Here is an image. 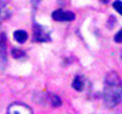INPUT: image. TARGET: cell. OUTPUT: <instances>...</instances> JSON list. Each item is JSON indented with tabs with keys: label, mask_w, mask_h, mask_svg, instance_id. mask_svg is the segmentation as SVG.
<instances>
[{
	"label": "cell",
	"mask_w": 122,
	"mask_h": 114,
	"mask_svg": "<svg viewBox=\"0 0 122 114\" xmlns=\"http://www.w3.org/2000/svg\"><path fill=\"white\" fill-rule=\"evenodd\" d=\"M115 23H116V20H115L113 17H111V19H109V26H108V27H112V26H115Z\"/></svg>",
	"instance_id": "cell-12"
},
{
	"label": "cell",
	"mask_w": 122,
	"mask_h": 114,
	"mask_svg": "<svg viewBox=\"0 0 122 114\" xmlns=\"http://www.w3.org/2000/svg\"><path fill=\"white\" fill-rule=\"evenodd\" d=\"M13 37H15V40L17 43H25L27 40V33L25 30H16L15 34H13Z\"/></svg>",
	"instance_id": "cell-6"
},
{
	"label": "cell",
	"mask_w": 122,
	"mask_h": 114,
	"mask_svg": "<svg viewBox=\"0 0 122 114\" xmlns=\"http://www.w3.org/2000/svg\"><path fill=\"white\" fill-rule=\"evenodd\" d=\"M6 36L5 34H0V69H3L6 64Z\"/></svg>",
	"instance_id": "cell-4"
},
{
	"label": "cell",
	"mask_w": 122,
	"mask_h": 114,
	"mask_svg": "<svg viewBox=\"0 0 122 114\" xmlns=\"http://www.w3.org/2000/svg\"><path fill=\"white\" fill-rule=\"evenodd\" d=\"M115 41H116V43H122V29L115 34Z\"/></svg>",
	"instance_id": "cell-10"
},
{
	"label": "cell",
	"mask_w": 122,
	"mask_h": 114,
	"mask_svg": "<svg viewBox=\"0 0 122 114\" xmlns=\"http://www.w3.org/2000/svg\"><path fill=\"white\" fill-rule=\"evenodd\" d=\"M52 101H53V105H55V107H59V105H60V100H59L57 97H52Z\"/></svg>",
	"instance_id": "cell-11"
},
{
	"label": "cell",
	"mask_w": 122,
	"mask_h": 114,
	"mask_svg": "<svg viewBox=\"0 0 122 114\" xmlns=\"http://www.w3.org/2000/svg\"><path fill=\"white\" fill-rule=\"evenodd\" d=\"M52 19L56 22H72L75 20V14L72 12H65V10H55L52 13Z\"/></svg>",
	"instance_id": "cell-2"
},
{
	"label": "cell",
	"mask_w": 122,
	"mask_h": 114,
	"mask_svg": "<svg viewBox=\"0 0 122 114\" xmlns=\"http://www.w3.org/2000/svg\"><path fill=\"white\" fill-rule=\"evenodd\" d=\"M12 56L15 57V59H23V57H25V53H23L22 50L13 48V50H12Z\"/></svg>",
	"instance_id": "cell-8"
},
{
	"label": "cell",
	"mask_w": 122,
	"mask_h": 114,
	"mask_svg": "<svg viewBox=\"0 0 122 114\" xmlns=\"http://www.w3.org/2000/svg\"><path fill=\"white\" fill-rule=\"evenodd\" d=\"M122 97V81L118 73L111 71L105 79V90H103V101L106 107H115Z\"/></svg>",
	"instance_id": "cell-1"
},
{
	"label": "cell",
	"mask_w": 122,
	"mask_h": 114,
	"mask_svg": "<svg viewBox=\"0 0 122 114\" xmlns=\"http://www.w3.org/2000/svg\"><path fill=\"white\" fill-rule=\"evenodd\" d=\"M72 87L75 88V90H78V91H81L82 88H83V77H75V80H73V83H72Z\"/></svg>",
	"instance_id": "cell-7"
},
{
	"label": "cell",
	"mask_w": 122,
	"mask_h": 114,
	"mask_svg": "<svg viewBox=\"0 0 122 114\" xmlns=\"http://www.w3.org/2000/svg\"><path fill=\"white\" fill-rule=\"evenodd\" d=\"M7 111H9V113H22V111H25V113H32V110H30L27 105H25V104H19V103L12 104V105L7 108Z\"/></svg>",
	"instance_id": "cell-5"
},
{
	"label": "cell",
	"mask_w": 122,
	"mask_h": 114,
	"mask_svg": "<svg viewBox=\"0 0 122 114\" xmlns=\"http://www.w3.org/2000/svg\"><path fill=\"white\" fill-rule=\"evenodd\" d=\"M33 39L36 41H49L50 40V36L45 31V29L39 24H33Z\"/></svg>",
	"instance_id": "cell-3"
},
{
	"label": "cell",
	"mask_w": 122,
	"mask_h": 114,
	"mask_svg": "<svg viewBox=\"0 0 122 114\" xmlns=\"http://www.w3.org/2000/svg\"><path fill=\"white\" fill-rule=\"evenodd\" d=\"M113 7H115V10H116L119 14H122V2H121V0L113 2Z\"/></svg>",
	"instance_id": "cell-9"
}]
</instances>
